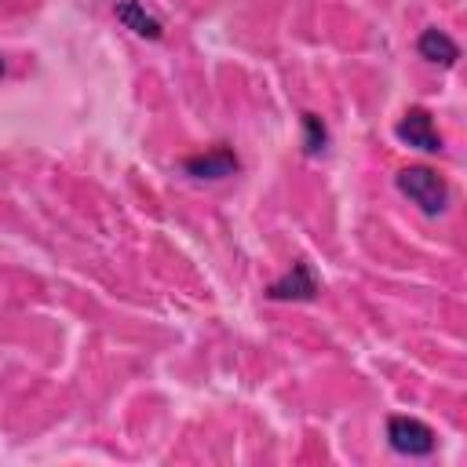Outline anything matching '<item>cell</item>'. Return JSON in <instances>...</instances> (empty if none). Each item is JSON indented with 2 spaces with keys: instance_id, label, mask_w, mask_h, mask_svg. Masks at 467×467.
<instances>
[{
  "instance_id": "cell-4",
  "label": "cell",
  "mask_w": 467,
  "mask_h": 467,
  "mask_svg": "<svg viewBox=\"0 0 467 467\" xmlns=\"http://www.w3.org/2000/svg\"><path fill=\"white\" fill-rule=\"evenodd\" d=\"M321 296V281L306 259H296L281 277L266 285V299L274 303H314Z\"/></svg>"
},
{
  "instance_id": "cell-5",
  "label": "cell",
  "mask_w": 467,
  "mask_h": 467,
  "mask_svg": "<svg viewBox=\"0 0 467 467\" xmlns=\"http://www.w3.org/2000/svg\"><path fill=\"white\" fill-rule=\"evenodd\" d=\"M179 168L190 175V179H208V182H219V179H230L241 171V157L234 153L230 142H215L201 153H190L179 161Z\"/></svg>"
},
{
  "instance_id": "cell-9",
  "label": "cell",
  "mask_w": 467,
  "mask_h": 467,
  "mask_svg": "<svg viewBox=\"0 0 467 467\" xmlns=\"http://www.w3.org/2000/svg\"><path fill=\"white\" fill-rule=\"evenodd\" d=\"M4 73H7V62H4V55H0V77H4Z\"/></svg>"
},
{
  "instance_id": "cell-3",
  "label": "cell",
  "mask_w": 467,
  "mask_h": 467,
  "mask_svg": "<svg viewBox=\"0 0 467 467\" xmlns=\"http://www.w3.org/2000/svg\"><path fill=\"white\" fill-rule=\"evenodd\" d=\"M394 139H398L401 146H412V150L431 153V157L445 150V139H441V131H438L431 109H423V106H409V109L401 113V120L394 124Z\"/></svg>"
},
{
  "instance_id": "cell-8",
  "label": "cell",
  "mask_w": 467,
  "mask_h": 467,
  "mask_svg": "<svg viewBox=\"0 0 467 467\" xmlns=\"http://www.w3.org/2000/svg\"><path fill=\"white\" fill-rule=\"evenodd\" d=\"M299 128H303V153L306 157H321L328 150V124L317 117V113H303L299 117Z\"/></svg>"
},
{
  "instance_id": "cell-6",
  "label": "cell",
  "mask_w": 467,
  "mask_h": 467,
  "mask_svg": "<svg viewBox=\"0 0 467 467\" xmlns=\"http://www.w3.org/2000/svg\"><path fill=\"white\" fill-rule=\"evenodd\" d=\"M113 18H117L124 29H131L135 36H142V40H161V36H164V22H161L142 0H117V4H113Z\"/></svg>"
},
{
  "instance_id": "cell-2",
  "label": "cell",
  "mask_w": 467,
  "mask_h": 467,
  "mask_svg": "<svg viewBox=\"0 0 467 467\" xmlns=\"http://www.w3.org/2000/svg\"><path fill=\"white\" fill-rule=\"evenodd\" d=\"M387 445L398 456L409 460H427L438 449V434L431 423H423L420 416H405V412H390L387 416Z\"/></svg>"
},
{
  "instance_id": "cell-1",
  "label": "cell",
  "mask_w": 467,
  "mask_h": 467,
  "mask_svg": "<svg viewBox=\"0 0 467 467\" xmlns=\"http://www.w3.org/2000/svg\"><path fill=\"white\" fill-rule=\"evenodd\" d=\"M394 182H398V190H401L423 215H441V212L449 208V182H445V175H438V171L427 168V164H409V168H401V171L394 175Z\"/></svg>"
},
{
  "instance_id": "cell-7",
  "label": "cell",
  "mask_w": 467,
  "mask_h": 467,
  "mask_svg": "<svg viewBox=\"0 0 467 467\" xmlns=\"http://www.w3.org/2000/svg\"><path fill=\"white\" fill-rule=\"evenodd\" d=\"M416 55H420L423 62H431V66L452 69V66L460 62V44H456V40H452L445 29L427 26V29L416 36Z\"/></svg>"
}]
</instances>
